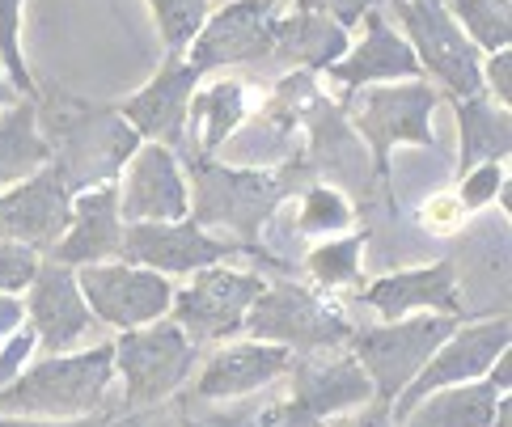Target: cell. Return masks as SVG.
<instances>
[{
  "label": "cell",
  "instance_id": "31",
  "mask_svg": "<svg viewBox=\"0 0 512 427\" xmlns=\"http://www.w3.org/2000/svg\"><path fill=\"white\" fill-rule=\"evenodd\" d=\"M347 225H352V203L343 199L339 187H331V182H314V187H305L301 212H297V233L326 237V233H343Z\"/></svg>",
  "mask_w": 512,
  "mask_h": 427
},
{
  "label": "cell",
  "instance_id": "16",
  "mask_svg": "<svg viewBox=\"0 0 512 427\" xmlns=\"http://www.w3.org/2000/svg\"><path fill=\"white\" fill-rule=\"evenodd\" d=\"M26 326L34 330V339H39L51 356H68L72 347L89 339V330H98L94 313H89L85 296L77 288V271L43 258L30 280Z\"/></svg>",
  "mask_w": 512,
  "mask_h": 427
},
{
  "label": "cell",
  "instance_id": "6",
  "mask_svg": "<svg viewBox=\"0 0 512 427\" xmlns=\"http://www.w3.org/2000/svg\"><path fill=\"white\" fill-rule=\"evenodd\" d=\"M457 326H462V318H449V313H419L411 322L352 330L343 347H347V356L364 368V377H369L373 402L390 406Z\"/></svg>",
  "mask_w": 512,
  "mask_h": 427
},
{
  "label": "cell",
  "instance_id": "12",
  "mask_svg": "<svg viewBox=\"0 0 512 427\" xmlns=\"http://www.w3.org/2000/svg\"><path fill=\"white\" fill-rule=\"evenodd\" d=\"M77 288L85 296L94 322L115 326V330H136L153 326L170 313L174 284L157 271H144L132 263H94L77 267Z\"/></svg>",
  "mask_w": 512,
  "mask_h": 427
},
{
  "label": "cell",
  "instance_id": "3",
  "mask_svg": "<svg viewBox=\"0 0 512 427\" xmlns=\"http://www.w3.org/2000/svg\"><path fill=\"white\" fill-rule=\"evenodd\" d=\"M115 377V347L68 351L22 368V377L0 389V415L9 419H81L106 402Z\"/></svg>",
  "mask_w": 512,
  "mask_h": 427
},
{
  "label": "cell",
  "instance_id": "44",
  "mask_svg": "<svg viewBox=\"0 0 512 427\" xmlns=\"http://www.w3.org/2000/svg\"><path fill=\"white\" fill-rule=\"evenodd\" d=\"M390 5H394V0H390Z\"/></svg>",
  "mask_w": 512,
  "mask_h": 427
},
{
  "label": "cell",
  "instance_id": "2",
  "mask_svg": "<svg viewBox=\"0 0 512 427\" xmlns=\"http://www.w3.org/2000/svg\"><path fill=\"white\" fill-rule=\"evenodd\" d=\"M34 115H39V136L51 148V165L60 170L72 195L119 182L123 165L144 144L119 119L115 106L81 102L64 94V89H51L47 98H34Z\"/></svg>",
  "mask_w": 512,
  "mask_h": 427
},
{
  "label": "cell",
  "instance_id": "30",
  "mask_svg": "<svg viewBox=\"0 0 512 427\" xmlns=\"http://www.w3.org/2000/svg\"><path fill=\"white\" fill-rule=\"evenodd\" d=\"M149 9L157 17V34L166 43L170 60H182L199 26L208 22V0H149Z\"/></svg>",
  "mask_w": 512,
  "mask_h": 427
},
{
  "label": "cell",
  "instance_id": "14",
  "mask_svg": "<svg viewBox=\"0 0 512 427\" xmlns=\"http://www.w3.org/2000/svg\"><path fill=\"white\" fill-rule=\"evenodd\" d=\"M72 199L77 195L68 191L56 165H43L26 182L0 191V241H17V246L47 254L68 229Z\"/></svg>",
  "mask_w": 512,
  "mask_h": 427
},
{
  "label": "cell",
  "instance_id": "40",
  "mask_svg": "<svg viewBox=\"0 0 512 427\" xmlns=\"http://www.w3.org/2000/svg\"><path fill=\"white\" fill-rule=\"evenodd\" d=\"M390 423V406L386 402H369L356 415H339L331 427H386Z\"/></svg>",
  "mask_w": 512,
  "mask_h": 427
},
{
  "label": "cell",
  "instance_id": "22",
  "mask_svg": "<svg viewBox=\"0 0 512 427\" xmlns=\"http://www.w3.org/2000/svg\"><path fill=\"white\" fill-rule=\"evenodd\" d=\"M288 373H292V402L305 406L318 423L352 415L373 402V385L352 356H335V360L301 356V360H292Z\"/></svg>",
  "mask_w": 512,
  "mask_h": 427
},
{
  "label": "cell",
  "instance_id": "27",
  "mask_svg": "<svg viewBox=\"0 0 512 427\" xmlns=\"http://www.w3.org/2000/svg\"><path fill=\"white\" fill-rule=\"evenodd\" d=\"M43 165H51V148L39 136L34 102L22 98L9 110H0V191L26 182L30 174H39Z\"/></svg>",
  "mask_w": 512,
  "mask_h": 427
},
{
  "label": "cell",
  "instance_id": "15",
  "mask_svg": "<svg viewBox=\"0 0 512 427\" xmlns=\"http://www.w3.org/2000/svg\"><path fill=\"white\" fill-rule=\"evenodd\" d=\"M191 195L182 165L166 144L144 140L136 157L127 161V178L119 187V220L123 225H170V220H187Z\"/></svg>",
  "mask_w": 512,
  "mask_h": 427
},
{
  "label": "cell",
  "instance_id": "19",
  "mask_svg": "<svg viewBox=\"0 0 512 427\" xmlns=\"http://www.w3.org/2000/svg\"><path fill=\"white\" fill-rule=\"evenodd\" d=\"M360 22H364V39L356 47H347V55L339 64L326 68V77L339 85V98L356 94V89H369L377 81L394 85V81H419L424 77V68H419L411 43L386 26L381 9H369Z\"/></svg>",
  "mask_w": 512,
  "mask_h": 427
},
{
  "label": "cell",
  "instance_id": "38",
  "mask_svg": "<svg viewBox=\"0 0 512 427\" xmlns=\"http://www.w3.org/2000/svg\"><path fill=\"white\" fill-rule=\"evenodd\" d=\"M419 220H424V229H428L432 237H449V233L462 229L466 212H462V203H457V195H436V199L424 203Z\"/></svg>",
  "mask_w": 512,
  "mask_h": 427
},
{
  "label": "cell",
  "instance_id": "23",
  "mask_svg": "<svg viewBox=\"0 0 512 427\" xmlns=\"http://www.w3.org/2000/svg\"><path fill=\"white\" fill-rule=\"evenodd\" d=\"M352 39L347 30L335 26L331 17L318 13H301V9H280L276 17V51H271V64L284 72H326L331 64H339Z\"/></svg>",
  "mask_w": 512,
  "mask_h": 427
},
{
  "label": "cell",
  "instance_id": "13",
  "mask_svg": "<svg viewBox=\"0 0 512 427\" xmlns=\"http://www.w3.org/2000/svg\"><path fill=\"white\" fill-rule=\"evenodd\" d=\"M246 254L229 237H212L191 220H170V225H123V263L157 271V275H195L204 267H221L229 258Z\"/></svg>",
  "mask_w": 512,
  "mask_h": 427
},
{
  "label": "cell",
  "instance_id": "1",
  "mask_svg": "<svg viewBox=\"0 0 512 427\" xmlns=\"http://www.w3.org/2000/svg\"><path fill=\"white\" fill-rule=\"evenodd\" d=\"M187 174H191V187H187L191 225H199V229L221 225V229H229V241H237L250 258H263L267 267L292 271L259 237L271 225V216L280 212V203L314 178V170H309L305 161H297V165L284 161V170H242V165H225L216 157L191 153ZM309 187H314V182H309Z\"/></svg>",
  "mask_w": 512,
  "mask_h": 427
},
{
  "label": "cell",
  "instance_id": "41",
  "mask_svg": "<svg viewBox=\"0 0 512 427\" xmlns=\"http://www.w3.org/2000/svg\"><path fill=\"white\" fill-rule=\"evenodd\" d=\"M26 326V305L17 301V296H5L0 292V343L9 339V334H17Z\"/></svg>",
  "mask_w": 512,
  "mask_h": 427
},
{
  "label": "cell",
  "instance_id": "29",
  "mask_svg": "<svg viewBox=\"0 0 512 427\" xmlns=\"http://www.w3.org/2000/svg\"><path fill=\"white\" fill-rule=\"evenodd\" d=\"M364 233L352 237H335V241H318L305 254V271L318 288H347L360 280V258H364Z\"/></svg>",
  "mask_w": 512,
  "mask_h": 427
},
{
  "label": "cell",
  "instance_id": "25",
  "mask_svg": "<svg viewBox=\"0 0 512 427\" xmlns=\"http://www.w3.org/2000/svg\"><path fill=\"white\" fill-rule=\"evenodd\" d=\"M457 140H462V153H457V170L470 174L474 165L487 161H508L512 153V115L496 110V102L479 98H457Z\"/></svg>",
  "mask_w": 512,
  "mask_h": 427
},
{
  "label": "cell",
  "instance_id": "26",
  "mask_svg": "<svg viewBox=\"0 0 512 427\" xmlns=\"http://www.w3.org/2000/svg\"><path fill=\"white\" fill-rule=\"evenodd\" d=\"M504 398L496 381H470V385H449L436 389L398 427H491V411Z\"/></svg>",
  "mask_w": 512,
  "mask_h": 427
},
{
  "label": "cell",
  "instance_id": "35",
  "mask_svg": "<svg viewBox=\"0 0 512 427\" xmlns=\"http://www.w3.org/2000/svg\"><path fill=\"white\" fill-rule=\"evenodd\" d=\"M43 254L30 246H17V241H0V292H22L30 288L34 271H39Z\"/></svg>",
  "mask_w": 512,
  "mask_h": 427
},
{
  "label": "cell",
  "instance_id": "34",
  "mask_svg": "<svg viewBox=\"0 0 512 427\" xmlns=\"http://www.w3.org/2000/svg\"><path fill=\"white\" fill-rule=\"evenodd\" d=\"M504 187H508V165H500V161L474 165L470 174H462V191H457V203H462V212H479Z\"/></svg>",
  "mask_w": 512,
  "mask_h": 427
},
{
  "label": "cell",
  "instance_id": "32",
  "mask_svg": "<svg viewBox=\"0 0 512 427\" xmlns=\"http://www.w3.org/2000/svg\"><path fill=\"white\" fill-rule=\"evenodd\" d=\"M22 5L26 0H0V68H5L9 85L17 89V98H39L26 55H22Z\"/></svg>",
  "mask_w": 512,
  "mask_h": 427
},
{
  "label": "cell",
  "instance_id": "18",
  "mask_svg": "<svg viewBox=\"0 0 512 427\" xmlns=\"http://www.w3.org/2000/svg\"><path fill=\"white\" fill-rule=\"evenodd\" d=\"M356 301L381 313V322H398L407 313H449V318H466L462 292H457V263L441 258L432 267H407L394 275H381L364 292H356Z\"/></svg>",
  "mask_w": 512,
  "mask_h": 427
},
{
  "label": "cell",
  "instance_id": "10",
  "mask_svg": "<svg viewBox=\"0 0 512 427\" xmlns=\"http://www.w3.org/2000/svg\"><path fill=\"white\" fill-rule=\"evenodd\" d=\"M280 9H284L280 0H233V5L216 9L191 39L187 64L199 72V77H204V72H221V68L271 64Z\"/></svg>",
  "mask_w": 512,
  "mask_h": 427
},
{
  "label": "cell",
  "instance_id": "33",
  "mask_svg": "<svg viewBox=\"0 0 512 427\" xmlns=\"http://www.w3.org/2000/svg\"><path fill=\"white\" fill-rule=\"evenodd\" d=\"M0 427H161L157 411H123V406H98L81 419H9L0 415Z\"/></svg>",
  "mask_w": 512,
  "mask_h": 427
},
{
  "label": "cell",
  "instance_id": "39",
  "mask_svg": "<svg viewBox=\"0 0 512 427\" xmlns=\"http://www.w3.org/2000/svg\"><path fill=\"white\" fill-rule=\"evenodd\" d=\"M483 81L496 89L500 110H508V102H512V51H496V55H491V60L483 64Z\"/></svg>",
  "mask_w": 512,
  "mask_h": 427
},
{
  "label": "cell",
  "instance_id": "36",
  "mask_svg": "<svg viewBox=\"0 0 512 427\" xmlns=\"http://www.w3.org/2000/svg\"><path fill=\"white\" fill-rule=\"evenodd\" d=\"M284 9H301V13H318V17H331L335 26H356L364 13L377 9V0H280Z\"/></svg>",
  "mask_w": 512,
  "mask_h": 427
},
{
  "label": "cell",
  "instance_id": "9",
  "mask_svg": "<svg viewBox=\"0 0 512 427\" xmlns=\"http://www.w3.org/2000/svg\"><path fill=\"white\" fill-rule=\"evenodd\" d=\"M267 280L259 271H233V267H204L191 275L187 288H174V326L187 334L195 347L204 343H225L233 334H242L250 305L259 301Z\"/></svg>",
  "mask_w": 512,
  "mask_h": 427
},
{
  "label": "cell",
  "instance_id": "37",
  "mask_svg": "<svg viewBox=\"0 0 512 427\" xmlns=\"http://www.w3.org/2000/svg\"><path fill=\"white\" fill-rule=\"evenodd\" d=\"M34 347H39V339H34L30 326H22L17 334H9L5 347H0V389L22 377V368H26V360L34 356Z\"/></svg>",
  "mask_w": 512,
  "mask_h": 427
},
{
  "label": "cell",
  "instance_id": "7",
  "mask_svg": "<svg viewBox=\"0 0 512 427\" xmlns=\"http://www.w3.org/2000/svg\"><path fill=\"white\" fill-rule=\"evenodd\" d=\"M111 347L115 373H123V411H149V406L178 394L199 360V347L174 322L119 330Z\"/></svg>",
  "mask_w": 512,
  "mask_h": 427
},
{
  "label": "cell",
  "instance_id": "24",
  "mask_svg": "<svg viewBox=\"0 0 512 427\" xmlns=\"http://www.w3.org/2000/svg\"><path fill=\"white\" fill-rule=\"evenodd\" d=\"M246 81L237 77H221L212 81L208 89H195L191 106H187V123L195 132V148L191 153L199 157H216L225 148V140L246 123L250 115V94H246Z\"/></svg>",
  "mask_w": 512,
  "mask_h": 427
},
{
  "label": "cell",
  "instance_id": "20",
  "mask_svg": "<svg viewBox=\"0 0 512 427\" xmlns=\"http://www.w3.org/2000/svg\"><path fill=\"white\" fill-rule=\"evenodd\" d=\"M123 254V220H119V182H106V187L81 191L72 199V220L64 237L47 250L51 263L60 267H94L106 258Z\"/></svg>",
  "mask_w": 512,
  "mask_h": 427
},
{
  "label": "cell",
  "instance_id": "28",
  "mask_svg": "<svg viewBox=\"0 0 512 427\" xmlns=\"http://www.w3.org/2000/svg\"><path fill=\"white\" fill-rule=\"evenodd\" d=\"M445 9L479 51H487V55L508 51V43H512V0H445Z\"/></svg>",
  "mask_w": 512,
  "mask_h": 427
},
{
  "label": "cell",
  "instance_id": "43",
  "mask_svg": "<svg viewBox=\"0 0 512 427\" xmlns=\"http://www.w3.org/2000/svg\"><path fill=\"white\" fill-rule=\"evenodd\" d=\"M182 427H199V423L195 419H182Z\"/></svg>",
  "mask_w": 512,
  "mask_h": 427
},
{
  "label": "cell",
  "instance_id": "11",
  "mask_svg": "<svg viewBox=\"0 0 512 427\" xmlns=\"http://www.w3.org/2000/svg\"><path fill=\"white\" fill-rule=\"evenodd\" d=\"M508 343H512V322H508V313H500V318H487V322L457 326L449 339L432 351V360L415 373V381L398 394V402H390V419L402 423L428 394H436V389L479 381L487 368L508 351Z\"/></svg>",
  "mask_w": 512,
  "mask_h": 427
},
{
  "label": "cell",
  "instance_id": "17",
  "mask_svg": "<svg viewBox=\"0 0 512 427\" xmlns=\"http://www.w3.org/2000/svg\"><path fill=\"white\" fill-rule=\"evenodd\" d=\"M195 89H199V72L187 60H170L166 55L157 77L115 110L140 140L166 144L178 157V153H187V106Z\"/></svg>",
  "mask_w": 512,
  "mask_h": 427
},
{
  "label": "cell",
  "instance_id": "8",
  "mask_svg": "<svg viewBox=\"0 0 512 427\" xmlns=\"http://www.w3.org/2000/svg\"><path fill=\"white\" fill-rule=\"evenodd\" d=\"M394 17L407 30V43L415 51L419 68L441 81L453 102L483 94V60L462 26L449 17L445 0H394Z\"/></svg>",
  "mask_w": 512,
  "mask_h": 427
},
{
  "label": "cell",
  "instance_id": "5",
  "mask_svg": "<svg viewBox=\"0 0 512 427\" xmlns=\"http://www.w3.org/2000/svg\"><path fill=\"white\" fill-rule=\"evenodd\" d=\"M242 330L254 343L288 347L301 360V356H322V351H339L356 326L314 288H305L297 280H280L259 292Z\"/></svg>",
  "mask_w": 512,
  "mask_h": 427
},
{
  "label": "cell",
  "instance_id": "42",
  "mask_svg": "<svg viewBox=\"0 0 512 427\" xmlns=\"http://www.w3.org/2000/svg\"><path fill=\"white\" fill-rule=\"evenodd\" d=\"M13 102H22V98H17V89L9 85V77H5V68H0V110H9Z\"/></svg>",
  "mask_w": 512,
  "mask_h": 427
},
{
  "label": "cell",
  "instance_id": "21",
  "mask_svg": "<svg viewBox=\"0 0 512 427\" xmlns=\"http://www.w3.org/2000/svg\"><path fill=\"white\" fill-rule=\"evenodd\" d=\"M292 351L276 343H229L221 351H212L204 373L195 381V398L199 402H237L250 398L254 389H263L271 381L288 377L292 368Z\"/></svg>",
  "mask_w": 512,
  "mask_h": 427
},
{
  "label": "cell",
  "instance_id": "4",
  "mask_svg": "<svg viewBox=\"0 0 512 427\" xmlns=\"http://www.w3.org/2000/svg\"><path fill=\"white\" fill-rule=\"evenodd\" d=\"M436 102H441V94H436L432 85L407 81V85H386V89H356V94H343L335 106L343 110L347 127L369 140L373 174H377V182H386L394 144L436 148V132H432Z\"/></svg>",
  "mask_w": 512,
  "mask_h": 427
}]
</instances>
